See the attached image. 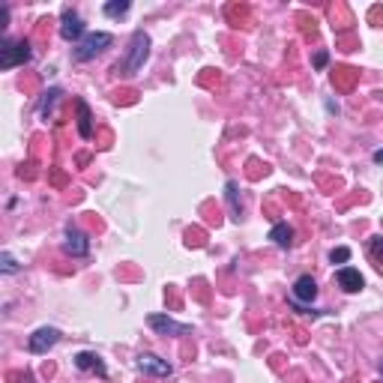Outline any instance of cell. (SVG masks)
Instances as JSON below:
<instances>
[{"mask_svg":"<svg viewBox=\"0 0 383 383\" xmlns=\"http://www.w3.org/2000/svg\"><path fill=\"white\" fill-rule=\"evenodd\" d=\"M150 58V36L144 30H135L132 33V42H129V51H126V58H123L117 66H114V72L120 75H135L144 66V60Z\"/></svg>","mask_w":383,"mask_h":383,"instance_id":"6da1fadb","label":"cell"},{"mask_svg":"<svg viewBox=\"0 0 383 383\" xmlns=\"http://www.w3.org/2000/svg\"><path fill=\"white\" fill-rule=\"evenodd\" d=\"M111 42H114V36H111V33H102V30H99V33H87V36H84L81 42L75 45L72 58H75L78 63H84V60H93L96 54H102V51L108 48Z\"/></svg>","mask_w":383,"mask_h":383,"instance_id":"7a4b0ae2","label":"cell"},{"mask_svg":"<svg viewBox=\"0 0 383 383\" xmlns=\"http://www.w3.org/2000/svg\"><path fill=\"white\" fill-rule=\"evenodd\" d=\"M30 42L27 39H4L0 48V69H15V66L30 60Z\"/></svg>","mask_w":383,"mask_h":383,"instance_id":"3957f363","label":"cell"},{"mask_svg":"<svg viewBox=\"0 0 383 383\" xmlns=\"http://www.w3.org/2000/svg\"><path fill=\"white\" fill-rule=\"evenodd\" d=\"M58 342H60V330H58V326H39V330L27 339V351L30 354H48Z\"/></svg>","mask_w":383,"mask_h":383,"instance_id":"277c9868","label":"cell"},{"mask_svg":"<svg viewBox=\"0 0 383 383\" xmlns=\"http://www.w3.org/2000/svg\"><path fill=\"white\" fill-rule=\"evenodd\" d=\"M60 36H63L66 42H81V39L87 36L81 15H78L75 9H69V6H66L63 13H60Z\"/></svg>","mask_w":383,"mask_h":383,"instance_id":"5b68a950","label":"cell"},{"mask_svg":"<svg viewBox=\"0 0 383 383\" xmlns=\"http://www.w3.org/2000/svg\"><path fill=\"white\" fill-rule=\"evenodd\" d=\"M135 365H138V371H144V375H150V377H171L174 375L171 363H168V359H159L156 354H138Z\"/></svg>","mask_w":383,"mask_h":383,"instance_id":"8992f818","label":"cell"},{"mask_svg":"<svg viewBox=\"0 0 383 383\" xmlns=\"http://www.w3.org/2000/svg\"><path fill=\"white\" fill-rule=\"evenodd\" d=\"M63 249H66V255H72V257H87V252H90L87 234H81L75 224H66V231H63Z\"/></svg>","mask_w":383,"mask_h":383,"instance_id":"52a82bcc","label":"cell"},{"mask_svg":"<svg viewBox=\"0 0 383 383\" xmlns=\"http://www.w3.org/2000/svg\"><path fill=\"white\" fill-rule=\"evenodd\" d=\"M147 323H150V330H156L159 335H192L189 323H177L174 318H168V314H150Z\"/></svg>","mask_w":383,"mask_h":383,"instance_id":"ba28073f","label":"cell"},{"mask_svg":"<svg viewBox=\"0 0 383 383\" xmlns=\"http://www.w3.org/2000/svg\"><path fill=\"white\" fill-rule=\"evenodd\" d=\"M335 281H339V288L347 290V294H359V290L365 288L363 273L354 269V267H339V269H335Z\"/></svg>","mask_w":383,"mask_h":383,"instance_id":"9c48e42d","label":"cell"},{"mask_svg":"<svg viewBox=\"0 0 383 383\" xmlns=\"http://www.w3.org/2000/svg\"><path fill=\"white\" fill-rule=\"evenodd\" d=\"M75 368L78 371H90V375H99V377H105L108 375V368L102 363V356L93 354V351H81V354H75Z\"/></svg>","mask_w":383,"mask_h":383,"instance_id":"30bf717a","label":"cell"},{"mask_svg":"<svg viewBox=\"0 0 383 383\" xmlns=\"http://www.w3.org/2000/svg\"><path fill=\"white\" fill-rule=\"evenodd\" d=\"M314 297H318V281H314L311 276H300L294 281V300L297 302H311Z\"/></svg>","mask_w":383,"mask_h":383,"instance_id":"8fae6325","label":"cell"},{"mask_svg":"<svg viewBox=\"0 0 383 383\" xmlns=\"http://www.w3.org/2000/svg\"><path fill=\"white\" fill-rule=\"evenodd\" d=\"M75 111H78V135L87 141L90 135H93V117H90V108H87L84 99H78L75 102Z\"/></svg>","mask_w":383,"mask_h":383,"instance_id":"7c38bea8","label":"cell"},{"mask_svg":"<svg viewBox=\"0 0 383 383\" xmlns=\"http://www.w3.org/2000/svg\"><path fill=\"white\" fill-rule=\"evenodd\" d=\"M269 240H273L276 246H281V249H288L290 240H294V228H290L288 222H278L269 228Z\"/></svg>","mask_w":383,"mask_h":383,"instance_id":"4fadbf2b","label":"cell"},{"mask_svg":"<svg viewBox=\"0 0 383 383\" xmlns=\"http://www.w3.org/2000/svg\"><path fill=\"white\" fill-rule=\"evenodd\" d=\"M224 198H228V207H231V219H240V198H236V183H234V180L224 183Z\"/></svg>","mask_w":383,"mask_h":383,"instance_id":"5bb4252c","label":"cell"},{"mask_svg":"<svg viewBox=\"0 0 383 383\" xmlns=\"http://www.w3.org/2000/svg\"><path fill=\"white\" fill-rule=\"evenodd\" d=\"M129 0H111V4H105L102 6V13L108 15V18H120V15H126L129 13Z\"/></svg>","mask_w":383,"mask_h":383,"instance_id":"9a60e30c","label":"cell"},{"mask_svg":"<svg viewBox=\"0 0 383 383\" xmlns=\"http://www.w3.org/2000/svg\"><path fill=\"white\" fill-rule=\"evenodd\" d=\"M58 99H60V90H58V87H51L48 93H45V99L39 102V117H48V111H51V105L58 102Z\"/></svg>","mask_w":383,"mask_h":383,"instance_id":"2e32d148","label":"cell"},{"mask_svg":"<svg viewBox=\"0 0 383 383\" xmlns=\"http://www.w3.org/2000/svg\"><path fill=\"white\" fill-rule=\"evenodd\" d=\"M0 267H4V273H9V276H13V273H18V264H15V257L9 255V252H4V255H0Z\"/></svg>","mask_w":383,"mask_h":383,"instance_id":"e0dca14e","label":"cell"},{"mask_svg":"<svg viewBox=\"0 0 383 383\" xmlns=\"http://www.w3.org/2000/svg\"><path fill=\"white\" fill-rule=\"evenodd\" d=\"M330 261L332 264H347V261H351V249H344V246H342V249H332L330 252Z\"/></svg>","mask_w":383,"mask_h":383,"instance_id":"ac0fdd59","label":"cell"},{"mask_svg":"<svg viewBox=\"0 0 383 383\" xmlns=\"http://www.w3.org/2000/svg\"><path fill=\"white\" fill-rule=\"evenodd\" d=\"M371 255L383 261V236H371Z\"/></svg>","mask_w":383,"mask_h":383,"instance_id":"d6986e66","label":"cell"},{"mask_svg":"<svg viewBox=\"0 0 383 383\" xmlns=\"http://www.w3.org/2000/svg\"><path fill=\"white\" fill-rule=\"evenodd\" d=\"M326 60H330V54H326V51H318V54H314V66H318V69H323Z\"/></svg>","mask_w":383,"mask_h":383,"instance_id":"ffe728a7","label":"cell"},{"mask_svg":"<svg viewBox=\"0 0 383 383\" xmlns=\"http://www.w3.org/2000/svg\"><path fill=\"white\" fill-rule=\"evenodd\" d=\"M375 162H383V150H377V153H375Z\"/></svg>","mask_w":383,"mask_h":383,"instance_id":"44dd1931","label":"cell"},{"mask_svg":"<svg viewBox=\"0 0 383 383\" xmlns=\"http://www.w3.org/2000/svg\"><path fill=\"white\" fill-rule=\"evenodd\" d=\"M377 368H380V377H383V359H380V365H377Z\"/></svg>","mask_w":383,"mask_h":383,"instance_id":"7402d4cb","label":"cell"}]
</instances>
